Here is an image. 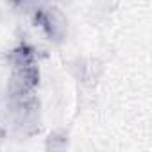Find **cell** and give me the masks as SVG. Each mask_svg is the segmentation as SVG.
I'll return each instance as SVG.
<instances>
[{
    "label": "cell",
    "mask_w": 152,
    "mask_h": 152,
    "mask_svg": "<svg viewBox=\"0 0 152 152\" xmlns=\"http://www.w3.org/2000/svg\"><path fill=\"white\" fill-rule=\"evenodd\" d=\"M27 11L31 15L34 27H38L48 41L63 43L66 39L68 20L57 6H54L50 2H43V0H32Z\"/></svg>",
    "instance_id": "7a4b0ae2"
},
{
    "label": "cell",
    "mask_w": 152,
    "mask_h": 152,
    "mask_svg": "<svg viewBox=\"0 0 152 152\" xmlns=\"http://www.w3.org/2000/svg\"><path fill=\"white\" fill-rule=\"evenodd\" d=\"M6 2H7L9 6L16 7V9H27V7H29V4L32 2V0H6Z\"/></svg>",
    "instance_id": "277c9868"
},
{
    "label": "cell",
    "mask_w": 152,
    "mask_h": 152,
    "mask_svg": "<svg viewBox=\"0 0 152 152\" xmlns=\"http://www.w3.org/2000/svg\"><path fill=\"white\" fill-rule=\"evenodd\" d=\"M9 61V81H7V99H20L36 95L39 86V64L36 50L29 43H18L7 56Z\"/></svg>",
    "instance_id": "6da1fadb"
},
{
    "label": "cell",
    "mask_w": 152,
    "mask_h": 152,
    "mask_svg": "<svg viewBox=\"0 0 152 152\" xmlns=\"http://www.w3.org/2000/svg\"><path fill=\"white\" fill-rule=\"evenodd\" d=\"M7 120L11 127L23 134L32 136L39 129V100L36 95L7 99Z\"/></svg>",
    "instance_id": "3957f363"
}]
</instances>
